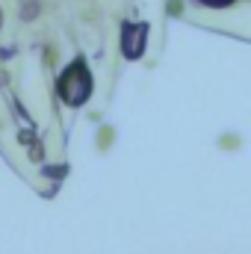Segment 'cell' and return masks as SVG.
Instances as JSON below:
<instances>
[{
  "instance_id": "3957f363",
  "label": "cell",
  "mask_w": 251,
  "mask_h": 254,
  "mask_svg": "<svg viewBox=\"0 0 251 254\" xmlns=\"http://www.w3.org/2000/svg\"><path fill=\"white\" fill-rule=\"evenodd\" d=\"M39 9H42V6H39V0H27V3H24V12H21V18H24V21H33V18L39 15Z\"/></svg>"
},
{
  "instance_id": "7a4b0ae2",
  "label": "cell",
  "mask_w": 251,
  "mask_h": 254,
  "mask_svg": "<svg viewBox=\"0 0 251 254\" xmlns=\"http://www.w3.org/2000/svg\"><path fill=\"white\" fill-rule=\"evenodd\" d=\"M142 45H145V27H125V39H122V48L130 60H136L142 54Z\"/></svg>"
},
{
  "instance_id": "9c48e42d",
  "label": "cell",
  "mask_w": 251,
  "mask_h": 254,
  "mask_svg": "<svg viewBox=\"0 0 251 254\" xmlns=\"http://www.w3.org/2000/svg\"><path fill=\"white\" fill-rule=\"evenodd\" d=\"M0 27H3V9H0Z\"/></svg>"
},
{
  "instance_id": "6da1fadb",
  "label": "cell",
  "mask_w": 251,
  "mask_h": 254,
  "mask_svg": "<svg viewBox=\"0 0 251 254\" xmlns=\"http://www.w3.org/2000/svg\"><path fill=\"white\" fill-rule=\"evenodd\" d=\"M60 98H63L68 107H80L86 98H89V92H92V77H89V71H86V65L80 63H71L68 68L63 71V77H60Z\"/></svg>"
},
{
  "instance_id": "277c9868",
  "label": "cell",
  "mask_w": 251,
  "mask_h": 254,
  "mask_svg": "<svg viewBox=\"0 0 251 254\" xmlns=\"http://www.w3.org/2000/svg\"><path fill=\"white\" fill-rule=\"evenodd\" d=\"M42 157H45V148H42V142H33V145H30V160H33V163H39Z\"/></svg>"
},
{
  "instance_id": "ba28073f",
  "label": "cell",
  "mask_w": 251,
  "mask_h": 254,
  "mask_svg": "<svg viewBox=\"0 0 251 254\" xmlns=\"http://www.w3.org/2000/svg\"><path fill=\"white\" fill-rule=\"evenodd\" d=\"M204 3H228V0H204Z\"/></svg>"
},
{
  "instance_id": "5b68a950",
  "label": "cell",
  "mask_w": 251,
  "mask_h": 254,
  "mask_svg": "<svg viewBox=\"0 0 251 254\" xmlns=\"http://www.w3.org/2000/svg\"><path fill=\"white\" fill-rule=\"evenodd\" d=\"M45 175H48V178H65V166L63 169H60V166H48Z\"/></svg>"
},
{
  "instance_id": "52a82bcc",
  "label": "cell",
  "mask_w": 251,
  "mask_h": 254,
  "mask_svg": "<svg viewBox=\"0 0 251 254\" xmlns=\"http://www.w3.org/2000/svg\"><path fill=\"white\" fill-rule=\"evenodd\" d=\"M6 80H9V77H6V74H3V71H0V86H3V83H6Z\"/></svg>"
},
{
  "instance_id": "8992f818",
  "label": "cell",
  "mask_w": 251,
  "mask_h": 254,
  "mask_svg": "<svg viewBox=\"0 0 251 254\" xmlns=\"http://www.w3.org/2000/svg\"><path fill=\"white\" fill-rule=\"evenodd\" d=\"M18 139H21V142H33V133H30V130H24V133H21Z\"/></svg>"
}]
</instances>
